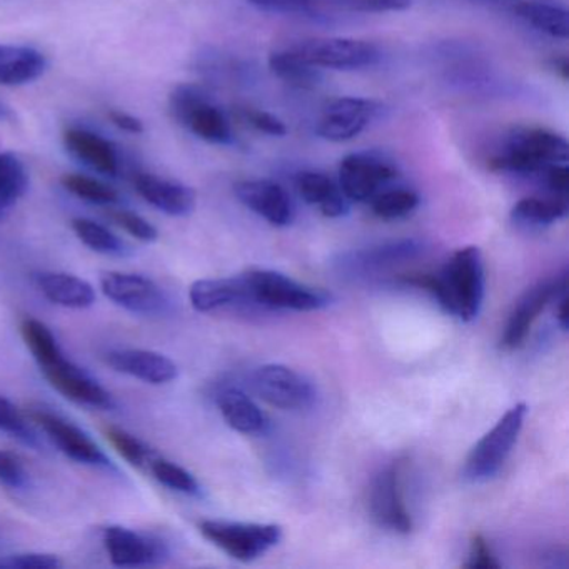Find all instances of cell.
<instances>
[{
  "label": "cell",
  "mask_w": 569,
  "mask_h": 569,
  "mask_svg": "<svg viewBox=\"0 0 569 569\" xmlns=\"http://www.w3.org/2000/svg\"><path fill=\"white\" fill-rule=\"evenodd\" d=\"M62 561L56 555L44 552H24L0 558V569H59Z\"/></svg>",
  "instance_id": "60d3db41"
},
{
  "label": "cell",
  "mask_w": 569,
  "mask_h": 569,
  "mask_svg": "<svg viewBox=\"0 0 569 569\" xmlns=\"http://www.w3.org/2000/svg\"><path fill=\"white\" fill-rule=\"evenodd\" d=\"M102 539L112 565L122 568L159 565L169 555L161 539L149 538L124 526H109L102 532Z\"/></svg>",
  "instance_id": "2e32d148"
},
{
  "label": "cell",
  "mask_w": 569,
  "mask_h": 569,
  "mask_svg": "<svg viewBox=\"0 0 569 569\" xmlns=\"http://www.w3.org/2000/svg\"><path fill=\"white\" fill-rule=\"evenodd\" d=\"M569 144L562 136L541 128H518L509 132L501 151L491 159L496 171L512 174H545L555 164H568Z\"/></svg>",
  "instance_id": "7a4b0ae2"
},
{
  "label": "cell",
  "mask_w": 569,
  "mask_h": 569,
  "mask_svg": "<svg viewBox=\"0 0 569 569\" xmlns=\"http://www.w3.org/2000/svg\"><path fill=\"white\" fill-rule=\"evenodd\" d=\"M41 369L52 388L58 389L64 398L91 408H116L111 392L106 391L84 369L66 359L64 355Z\"/></svg>",
  "instance_id": "5bb4252c"
},
{
  "label": "cell",
  "mask_w": 569,
  "mask_h": 569,
  "mask_svg": "<svg viewBox=\"0 0 569 569\" xmlns=\"http://www.w3.org/2000/svg\"><path fill=\"white\" fill-rule=\"evenodd\" d=\"M249 4L266 14L325 18L332 11H342V0H249Z\"/></svg>",
  "instance_id": "f546056e"
},
{
  "label": "cell",
  "mask_w": 569,
  "mask_h": 569,
  "mask_svg": "<svg viewBox=\"0 0 569 569\" xmlns=\"http://www.w3.org/2000/svg\"><path fill=\"white\" fill-rule=\"evenodd\" d=\"M9 209L6 208V206L0 204V219L4 218L6 212H8Z\"/></svg>",
  "instance_id": "f907efd6"
},
{
  "label": "cell",
  "mask_w": 569,
  "mask_h": 569,
  "mask_svg": "<svg viewBox=\"0 0 569 569\" xmlns=\"http://www.w3.org/2000/svg\"><path fill=\"white\" fill-rule=\"evenodd\" d=\"M102 292L134 315H161L168 309L166 292L152 279L128 272H108L101 278Z\"/></svg>",
  "instance_id": "7c38bea8"
},
{
  "label": "cell",
  "mask_w": 569,
  "mask_h": 569,
  "mask_svg": "<svg viewBox=\"0 0 569 569\" xmlns=\"http://www.w3.org/2000/svg\"><path fill=\"white\" fill-rule=\"evenodd\" d=\"M234 194L246 208L276 228H286L295 219V208L288 192L278 182L251 179L234 186Z\"/></svg>",
  "instance_id": "e0dca14e"
},
{
  "label": "cell",
  "mask_w": 569,
  "mask_h": 569,
  "mask_svg": "<svg viewBox=\"0 0 569 569\" xmlns=\"http://www.w3.org/2000/svg\"><path fill=\"white\" fill-rule=\"evenodd\" d=\"M526 415H528V406L525 402L512 406L496 422L495 428L476 442L462 468L465 479L478 482L498 475L518 441Z\"/></svg>",
  "instance_id": "277c9868"
},
{
  "label": "cell",
  "mask_w": 569,
  "mask_h": 569,
  "mask_svg": "<svg viewBox=\"0 0 569 569\" xmlns=\"http://www.w3.org/2000/svg\"><path fill=\"white\" fill-rule=\"evenodd\" d=\"M402 459L391 462L378 472L369 489V511L381 528L408 535L412 529V518L402 492Z\"/></svg>",
  "instance_id": "9c48e42d"
},
{
  "label": "cell",
  "mask_w": 569,
  "mask_h": 569,
  "mask_svg": "<svg viewBox=\"0 0 569 569\" xmlns=\"http://www.w3.org/2000/svg\"><path fill=\"white\" fill-rule=\"evenodd\" d=\"M29 176L16 156L0 154V204L11 209L28 192Z\"/></svg>",
  "instance_id": "836d02e7"
},
{
  "label": "cell",
  "mask_w": 569,
  "mask_h": 569,
  "mask_svg": "<svg viewBox=\"0 0 569 569\" xmlns=\"http://www.w3.org/2000/svg\"><path fill=\"white\" fill-rule=\"evenodd\" d=\"M252 385L266 402L286 411L309 408L316 399L311 382L288 366H262L254 372Z\"/></svg>",
  "instance_id": "8fae6325"
},
{
  "label": "cell",
  "mask_w": 569,
  "mask_h": 569,
  "mask_svg": "<svg viewBox=\"0 0 569 569\" xmlns=\"http://www.w3.org/2000/svg\"><path fill=\"white\" fill-rule=\"evenodd\" d=\"M299 196L321 211L326 218H342L349 212V199L329 176L316 171H302L296 176Z\"/></svg>",
  "instance_id": "7402d4cb"
},
{
  "label": "cell",
  "mask_w": 569,
  "mask_h": 569,
  "mask_svg": "<svg viewBox=\"0 0 569 569\" xmlns=\"http://www.w3.org/2000/svg\"><path fill=\"white\" fill-rule=\"evenodd\" d=\"M12 119H14V114H12L11 109L6 108V106L0 102V121H12Z\"/></svg>",
  "instance_id": "681fc988"
},
{
  "label": "cell",
  "mask_w": 569,
  "mask_h": 569,
  "mask_svg": "<svg viewBox=\"0 0 569 569\" xmlns=\"http://www.w3.org/2000/svg\"><path fill=\"white\" fill-rule=\"evenodd\" d=\"M551 68L561 76L565 81L569 79V64L566 58H556L551 61Z\"/></svg>",
  "instance_id": "c3c4849f"
},
{
  "label": "cell",
  "mask_w": 569,
  "mask_h": 569,
  "mask_svg": "<svg viewBox=\"0 0 569 569\" xmlns=\"http://www.w3.org/2000/svg\"><path fill=\"white\" fill-rule=\"evenodd\" d=\"M202 536L231 558L251 562L274 548L282 538L278 525L259 522L214 521L208 519L199 525Z\"/></svg>",
  "instance_id": "8992f818"
},
{
  "label": "cell",
  "mask_w": 569,
  "mask_h": 569,
  "mask_svg": "<svg viewBox=\"0 0 569 569\" xmlns=\"http://www.w3.org/2000/svg\"><path fill=\"white\" fill-rule=\"evenodd\" d=\"M412 0H348L346 11L369 12V14H379V12H399L411 8Z\"/></svg>",
  "instance_id": "7bdbcfd3"
},
{
  "label": "cell",
  "mask_w": 569,
  "mask_h": 569,
  "mask_svg": "<svg viewBox=\"0 0 569 569\" xmlns=\"http://www.w3.org/2000/svg\"><path fill=\"white\" fill-rule=\"evenodd\" d=\"M568 291V276L562 274L556 281H541L525 292L518 305L512 309L505 332H502L501 348L506 351L522 346L528 338L532 325L539 318L551 299L558 298L561 292Z\"/></svg>",
  "instance_id": "4fadbf2b"
},
{
  "label": "cell",
  "mask_w": 569,
  "mask_h": 569,
  "mask_svg": "<svg viewBox=\"0 0 569 569\" xmlns=\"http://www.w3.org/2000/svg\"><path fill=\"white\" fill-rule=\"evenodd\" d=\"M371 211L385 221H395L416 211L419 206L418 192L412 189H382L371 199Z\"/></svg>",
  "instance_id": "d6a6232c"
},
{
  "label": "cell",
  "mask_w": 569,
  "mask_h": 569,
  "mask_svg": "<svg viewBox=\"0 0 569 569\" xmlns=\"http://www.w3.org/2000/svg\"><path fill=\"white\" fill-rule=\"evenodd\" d=\"M32 419L42 426L46 435L68 458L82 462V465L112 468V462L109 461L104 451L92 441L91 436L78 426L72 425L68 419L54 415V412L46 411V409H38V411L32 412Z\"/></svg>",
  "instance_id": "9a60e30c"
},
{
  "label": "cell",
  "mask_w": 569,
  "mask_h": 569,
  "mask_svg": "<svg viewBox=\"0 0 569 569\" xmlns=\"http://www.w3.org/2000/svg\"><path fill=\"white\" fill-rule=\"evenodd\" d=\"M244 279L251 305L262 308L308 312L331 305L328 292L301 284L278 271H251Z\"/></svg>",
  "instance_id": "5b68a950"
},
{
  "label": "cell",
  "mask_w": 569,
  "mask_h": 569,
  "mask_svg": "<svg viewBox=\"0 0 569 569\" xmlns=\"http://www.w3.org/2000/svg\"><path fill=\"white\" fill-rule=\"evenodd\" d=\"M0 482L11 489L28 488V472L12 452L0 451Z\"/></svg>",
  "instance_id": "b9f144b4"
},
{
  "label": "cell",
  "mask_w": 569,
  "mask_h": 569,
  "mask_svg": "<svg viewBox=\"0 0 569 569\" xmlns=\"http://www.w3.org/2000/svg\"><path fill=\"white\" fill-rule=\"evenodd\" d=\"M171 112L179 124L211 144L229 146L234 142L231 122L211 94L202 86L181 84L172 91Z\"/></svg>",
  "instance_id": "3957f363"
},
{
  "label": "cell",
  "mask_w": 569,
  "mask_h": 569,
  "mask_svg": "<svg viewBox=\"0 0 569 569\" xmlns=\"http://www.w3.org/2000/svg\"><path fill=\"white\" fill-rule=\"evenodd\" d=\"M66 148L84 164L91 166L106 176H116L119 172V158L114 146L94 132L86 129H68L64 132Z\"/></svg>",
  "instance_id": "cb8c5ba5"
},
{
  "label": "cell",
  "mask_w": 569,
  "mask_h": 569,
  "mask_svg": "<svg viewBox=\"0 0 569 569\" xmlns=\"http://www.w3.org/2000/svg\"><path fill=\"white\" fill-rule=\"evenodd\" d=\"M109 119H111L116 128L129 132V134H142L144 132V124H142L141 119L134 118V116L128 114V112L111 111L109 112Z\"/></svg>",
  "instance_id": "bcb514c9"
},
{
  "label": "cell",
  "mask_w": 569,
  "mask_h": 569,
  "mask_svg": "<svg viewBox=\"0 0 569 569\" xmlns=\"http://www.w3.org/2000/svg\"><path fill=\"white\" fill-rule=\"evenodd\" d=\"M385 111L375 99L339 98L329 102L318 122L319 138L329 142H346L358 138Z\"/></svg>",
  "instance_id": "30bf717a"
},
{
  "label": "cell",
  "mask_w": 569,
  "mask_h": 569,
  "mask_svg": "<svg viewBox=\"0 0 569 569\" xmlns=\"http://www.w3.org/2000/svg\"><path fill=\"white\" fill-rule=\"evenodd\" d=\"M568 198H526L516 202L512 219L528 226H549L568 214Z\"/></svg>",
  "instance_id": "f1b7e54d"
},
{
  "label": "cell",
  "mask_w": 569,
  "mask_h": 569,
  "mask_svg": "<svg viewBox=\"0 0 569 569\" xmlns=\"http://www.w3.org/2000/svg\"><path fill=\"white\" fill-rule=\"evenodd\" d=\"M239 116L246 124L251 126L252 129L262 132V134L272 136V138H284L288 134L284 122L271 112L256 108H242Z\"/></svg>",
  "instance_id": "f35d334b"
},
{
  "label": "cell",
  "mask_w": 569,
  "mask_h": 569,
  "mask_svg": "<svg viewBox=\"0 0 569 569\" xmlns=\"http://www.w3.org/2000/svg\"><path fill=\"white\" fill-rule=\"evenodd\" d=\"M466 568L472 569H498L499 562L492 552L491 546L488 545L481 535H475L471 539V549H469V559Z\"/></svg>",
  "instance_id": "ee69618b"
},
{
  "label": "cell",
  "mask_w": 569,
  "mask_h": 569,
  "mask_svg": "<svg viewBox=\"0 0 569 569\" xmlns=\"http://www.w3.org/2000/svg\"><path fill=\"white\" fill-rule=\"evenodd\" d=\"M192 308L199 312L251 305L244 276L229 279H202L189 289Z\"/></svg>",
  "instance_id": "44dd1931"
},
{
  "label": "cell",
  "mask_w": 569,
  "mask_h": 569,
  "mask_svg": "<svg viewBox=\"0 0 569 569\" xmlns=\"http://www.w3.org/2000/svg\"><path fill=\"white\" fill-rule=\"evenodd\" d=\"M398 178V166L379 152H355L339 164V188L352 202L371 201Z\"/></svg>",
  "instance_id": "ba28073f"
},
{
  "label": "cell",
  "mask_w": 569,
  "mask_h": 569,
  "mask_svg": "<svg viewBox=\"0 0 569 569\" xmlns=\"http://www.w3.org/2000/svg\"><path fill=\"white\" fill-rule=\"evenodd\" d=\"M291 49L308 64L332 71L375 68L382 58L381 51L371 42L348 38L311 39Z\"/></svg>",
  "instance_id": "52a82bcc"
},
{
  "label": "cell",
  "mask_w": 569,
  "mask_h": 569,
  "mask_svg": "<svg viewBox=\"0 0 569 569\" xmlns=\"http://www.w3.org/2000/svg\"><path fill=\"white\" fill-rule=\"evenodd\" d=\"M0 431L8 432L12 438L21 439L26 445H38V436L32 431L24 416L4 396H0Z\"/></svg>",
  "instance_id": "74e56055"
},
{
  "label": "cell",
  "mask_w": 569,
  "mask_h": 569,
  "mask_svg": "<svg viewBox=\"0 0 569 569\" xmlns=\"http://www.w3.org/2000/svg\"><path fill=\"white\" fill-rule=\"evenodd\" d=\"M111 219L116 224L121 226L126 232L139 239V241L154 242L159 238L158 229L151 222L146 221L142 216L136 214V212L126 211V209L112 211Z\"/></svg>",
  "instance_id": "ab89813d"
},
{
  "label": "cell",
  "mask_w": 569,
  "mask_h": 569,
  "mask_svg": "<svg viewBox=\"0 0 569 569\" xmlns=\"http://www.w3.org/2000/svg\"><path fill=\"white\" fill-rule=\"evenodd\" d=\"M269 69L276 78L296 89H315L322 82L321 69L302 61L291 48L272 52Z\"/></svg>",
  "instance_id": "83f0119b"
},
{
  "label": "cell",
  "mask_w": 569,
  "mask_h": 569,
  "mask_svg": "<svg viewBox=\"0 0 569 569\" xmlns=\"http://www.w3.org/2000/svg\"><path fill=\"white\" fill-rule=\"evenodd\" d=\"M106 362L114 371L149 385H168L179 375L178 366L168 356L146 349H118L106 355Z\"/></svg>",
  "instance_id": "d6986e66"
},
{
  "label": "cell",
  "mask_w": 569,
  "mask_h": 569,
  "mask_svg": "<svg viewBox=\"0 0 569 569\" xmlns=\"http://www.w3.org/2000/svg\"><path fill=\"white\" fill-rule=\"evenodd\" d=\"M62 186L79 199L92 202V204H112L119 201V194L111 186L82 174H64L61 179Z\"/></svg>",
  "instance_id": "e575fe53"
},
{
  "label": "cell",
  "mask_w": 569,
  "mask_h": 569,
  "mask_svg": "<svg viewBox=\"0 0 569 569\" xmlns=\"http://www.w3.org/2000/svg\"><path fill=\"white\" fill-rule=\"evenodd\" d=\"M22 338L28 345L29 351L34 356L41 368L51 365L59 356L64 355L58 339L52 335L51 329L38 319L28 318L21 325Z\"/></svg>",
  "instance_id": "1f68e13d"
},
{
  "label": "cell",
  "mask_w": 569,
  "mask_h": 569,
  "mask_svg": "<svg viewBox=\"0 0 569 569\" xmlns=\"http://www.w3.org/2000/svg\"><path fill=\"white\" fill-rule=\"evenodd\" d=\"M219 411L234 431L242 435H262L268 431V416L238 388H228L218 395Z\"/></svg>",
  "instance_id": "d4e9b609"
},
{
  "label": "cell",
  "mask_w": 569,
  "mask_h": 569,
  "mask_svg": "<svg viewBox=\"0 0 569 569\" xmlns=\"http://www.w3.org/2000/svg\"><path fill=\"white\" fill-rule=\"evenodd\" d=\"M558 301V322L561 326L562 331H568V321H569V311H568V291L561 292V295L556 298Z\"/></svg>",
  "instance_id": "7dc6e473"
},
{
  "label": "cell",
  "mask_w": 569,
  "mask_h": 569,
  "mask_svg": "<svg viewBox=\"0 0 569 569\" xmlns=\"http://www.w3.org/2000/svg\"><path fill=\"white\" fill-rule=\"evenodd\" d=\"M72 229H74L76 236L92 251L106 256H128L131 252L129 246L121 241L114 232L91 219H74Z\"/></svg>",
  "instance_id": "4dcf8cb0"
},
{
  "label": "cell",
  "mask_w": 569,
  "mask_h": 569,
  "mask_svg": "<svg viewBox=\"0 0 569 569\" xmlns=\"http://www.w3.org/2000/svg\"><path fill=\"white\" fill-rule=\"evenodd\" d=\"M106 435H108L109 442L114 446L116 451L129 462V465L144 466L146 462L151 458V451H149L148 446L141 441V439L136 438V436L129 435L128 431L121 428H111L106 429Z\"/></svg>",
  "instance_id": "8d00e7d4"
},
{
  "label": "cell",
  "mask_w": 569,
  "mask_h": 569,
  "mask_svg": "<svg viewBox=\"0 0 569 569\" xmlns=\"http://www.w3.org/2000/svg\"><path fill=\"white\" fill-rule=\"evenodd\" d=\"M151 471L161 485L168 486V488L174 489V491L192 496L201 492L198 479L191 472L186 471L184 468L176 465V462L168 461V459L152 461Z\"/></svg>",
  "instance_id": "d590c367"
},
{
  "label": "cell",
  "mask_w": 569,
  "mask_h": 569,
  "mask_svg": "<svg viewBox=\"0 0 569 569\" xmlns=\"http://www.w3.org/2000/svg\"><path fill=\"white\" fill-rule=\"evenodd\" d=\"M48 69L44 54L28 46L0 44V86H22Z\"/></svg>",
  "instance_id": "484cf974"
},
{
  "label": "cell",
  "mask_w": 569,
  "mask_h": 569,
  "mask_svg": "<svg viewBox=\"0 0 569 569\" xmlns=\"http://www.w3.org/2000/svg\"><path fill=\"white\" fill-rule=\"evenodd\" d=\"M415 284L428 289L448 315L471 322L485 301V264L476 246L459 249L438 274L416 276Z\"/></svg>",
  "instance_id": "6da1fadb"
},
{
  "label": "cell",
  "mask_w": 569,
  "mask_h": 569,
  "mask_svg": "<svg viewBox=\"0 0 569 569\" xmlns=\"http://www.w3.org/2000/svg\"><path fill=\"white\" fill-rule=\"evenodd\" d=\"M134 186L144 201L164 214L182 218L194 211L196 192L181 182L168 181L154 174H138Z\"/></svg>",
  "instance_id": "ffe728a7"
},
{
  "label": "cell",
  "mask_w": 569,
  "mask_h": 569,
  "mask_svg": "<svg viewBox=\"0 0 569 569\" xmlns=\"http://www.w3.org/2000/svg\"><path fill=\"white\" fill-rule=\"evenodd\" d=\"M422 252H425V242L418 239H399V241L385 242L362 251L349 252L342 256L338 264L342 272L366 276L412 261Z\"/></svg>",
  "instance_id": "ac0fdd59"
},
{
  "label": "cell",
  "mask_w": 569,
  "mask_h": 569,
  "mask_svg": "<svg viewBox=\"0 0 569 569\" xmlns=\"http://www.w3.org/2000/svg\"><path fill=\"white\" fill-rule=\"evenodd\" d=\"M515 14L536 31L549 38L566 41L569 36V14L561 6L549 4L542 0H529L515 6Z\"/></svg>",
  "instance_id": "4316f807"
},
{
  "label": "cell",
  "mask_w": 569,
  "mask_h": 569,
  "mask_svg": "<svg viewBox=\"0 0 569 569\" xmlns=\"http://www.w3.org/2000/svg\"><path fill=\"white\" fill-rule=\"evenodd\" d=\"M546 186L552 196H559V198H568L569 191V169L568 164H555L545 171Z\"/></svg>",
  "instance_id": "f6af8a7d"
},
{
  "label": "cell",
  "mask_w": 569,
  "mask_h": 569,
  "mask_svg": "<svg viewBox=\"0 0 569 569\" xmlns=\"http://www.w3.org/2000/svg\"><path fill=\"white\" fill-rule=\"evenodd\" d=\"M36 284L49 301L62 308L86 309L96 302L94 288L84 279L68 272H39Z\"/></svg>",
  "instance_id": "603a6c76"
}]
</instances>
